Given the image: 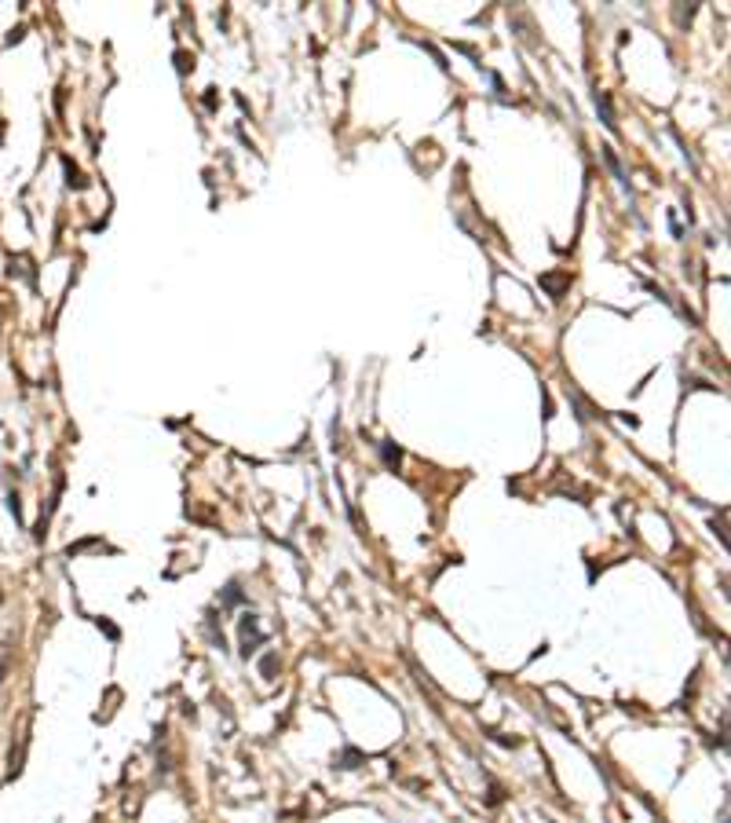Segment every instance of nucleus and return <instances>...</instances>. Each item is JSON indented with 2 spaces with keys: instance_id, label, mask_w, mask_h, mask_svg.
<instances>
[{
  "instance_id": "1",
  "label": "nucleus",
  "mask_w": 731,
  "mask_h": 823,
  "mask_svg": "<svg viewBox=\"0 0 731 823\" xmlns=\"http://www.w3.org/2000/svg\"><path fill=\"white\" fill-rule=\"evenodd\" d=\"M242 641H245V652H249V644L264 641V633L256 630V622H253V619H245V622H242Z\"/></svg>"
},
{
  "instance_id": "2",
  "label": "nucleus",
  "mask_w": 731,
  "mask_h": 823,
  "mask_svg": "<svg viewBox=\"0 0 731 823\" xmlns=\"http://www.w3.org/2000/svg\"><path fill=\"white\" fill-rule=\"evenodd\" d=\"M545 286H549L552 293H563V282H560V278H545Z\"/></svg>"
},
{
  "instance_id": "3",
  "label": "nucleus",
  "mask_w": 731,
  "mask_h": 823,
  "mask_svg": "<svg viewBox=\"0 0 731 823\" xmlns=\"http://www.w3.org/2000/svg\"><path fill=\"white\" fill-rule=\"evenodd\" d=\"M4 637H8V633H4V630H0V644H4Z\"/></svg>"
}]
</instances>
